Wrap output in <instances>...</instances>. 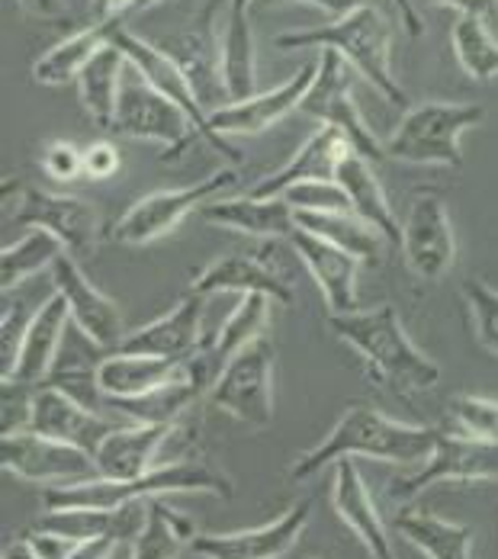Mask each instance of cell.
<instances>
[{"mask_svg": "<svg viewBox=\"0 0 498 559\" xmlns=\"http://www.w3.org/2000/svg\"><path fill=\"white\" fill-rule=\"evenodd\" d=\"M438 428L425 425H405L395 421L370 405H351L332 431L322 438V444L299 453L289 466L293 483H306L319 476L325 466L354 460V456H370L380 463H399V466H422L435 448H438Z\"/></svg>", "mask_w": 498, "mask_h": 559, "instance_id": "obj_1", "label": "cell"}, {"mask_svg": "<svg viewBox=\"0 0 498 559\" xmlns=\"http://www.w3.org/2000/svg\"><path fill=\"white\" fill-rule=\"evenodd\" d=\"M329 329L337 341L354 347L367 370L395 395H418L441 383V367L425 357L415 341L405 335L399 312L383 302L374 309H357L329 316Z\"/></svg>", "mask_w": 498, "mask_h": 559, "instance_id": "obj_2", "label": "cell"}, {"mask_svg": "<svg viewBox=\"0 0 498 559\" xmlns=\"http://www.w3.org/2000/svg\"><path fill=\"white\" fill-rule=\"evenodd\" d=\"M274 46L283 52L334 49L367 84H374V91H380L389 104H405V91L392 74V23L380 10V3L337 16L329 26L280 33Z\"/></svg>", "mask_w": 498, "mask_h": 559, "instance_id": "obj_3", "label": "cell"}, {"mask_svg": "<svg viewBox=\"0 0 498 559\" xmlns=\"http://www.w3.org/2000/svg\"><path fill=\"white\" fill-rule=\"evenodd\" d=\"M174 492H206V496H220L232 499V479L213 469L210 463L200 460H180V463H167L158 469H149L139 479H87V483H74V486H52L43 492V502L49 511L58 508H100V511H116L129 502H149V499H162Z\"/></svg>", "mask_w": 498, "mask_h": 559, "instance_id": "obj_4", "label": "cell"}, {"mask_svg": "<svg viewBox=\"0 0 498 559\" xmlns=\"http://www.w3.org/2000/svg\"><path fill=\"white\" fill-rule=\"evenodd\" d=\"M486 110L476 104H450V100H425L402 116L387 142V155L405 165H435V168H460L463 152L460 139L466 129L479 126Z\"/></svg>", "mask_w": 498, "mask_h": 559, "instance_id": "obj_5", "label": "cell"}, {"mask_svg": "<svg viewBox=\"0 0 498 559\" xmlns=\"http://www.w3.org/2000/svg\"><path fill=\"white\" fill-rule=\"evenodd\" d=\"M238 183V170L220 168L206 174L203 180L177 190H155L149 197H139L110 228V238L116 245L142 248L158 238L170 235L177 225L183 223L193 210H203L206 203L220 200V193L232 190Z\"/></svg>", "mask_w": 498, "mask_h": 559, "instance_id": "obj_6", "label": "cell"}, {"mask_svg": "<svg viewBox=\"0 0 498 559\" xmlns=\"http://www.w3.org/2000/svg\"><path fill=\"white\" fill-rule=\"evenodd\" d=\"M274 360L277 350L271 337H258L245 350H238L216 377L210 390V405L228 418L264 431L274 421Z\"/></svg>", "mask_w": 498, "mask_h": 559, "instance_id": "obj_7", "label": "cell"}, {"mask_svg": "<svg viewBox=\"0 0 498 559\" xmlns=\"http://www.w3.org/2000/svg\"><path fill=\"white\" fill-rule=\"evenodd\" d=\"M299 112L319 119L322 126H334L354 148V155L367 158L370 165L387 162V145L374 135V129L367 126L364 112L354 104V78H351V64L337 56L334 49H322L319 58V71L316 81L303 100Z\"/></svg>", "mask_w": 498, "mask_h": 559, "instance_id": "obj_8", "label": "cell"}, {"mask_svg": "<svg viewBox=\"0 0 498 559\" xmlns=\"http://www.w3.org/2000/svg\"><path fill=\"white\" fill-rule=\"evenodd\" d=\"M110 132L122 139H135V142L165 145L167 152L162 155V162H177L200 139L190 116L174 100H167L162 91H155L145 78L122 84L119 110H116Z\"/></svg>", "mask_w": 498, "mask_h": 559, "instance_id": "obj_9", "label": "cell"}, {"mask_svg": "<svg viewBox=\"0 0 498 559\" xmlns=\"http://www.w3.org/2000/svg\"><path fill=\"white\" fill-rule=\"evenodd\" d=\"M498 479V444L466 438L460 431L438 435L435 453L408 476L389 483L392 502H412L435 483H489Z\"/></svg>", "mask_w": 498, "mask_h": 559, "instance_id": "obj_10", "label": "cell"}, {"mask_svg": "<svg viewBox=\"0 0 498 559\" xmlns=\"http://www.w3.org/2000/svg\"><path fill=\"white\" fill-rule=\"evenodd\" d=\"M112 43L126 52L129 68H132L139 78H145L155 91H162L167 100H174L180 110L190 116V122L197 126L200 139H206L228 165H241V152H238L228 139H222L220 132L210 126V110H203V104H200L197 91L190 87L187 74H183L158 46H152V43H145V39H139V36H132L129 26L119 29V33L112 36Z\"/></svg>", "mask_w": 498, "mask_h": 559, "instance_id": "obj_11", "label": "cell"}, {"mask_svg": "<svg viewBox=\"0 0 498 559\" xmlns=\"http://www.w3.org/2000/svg\"><path fill=\"white\" fill-rule=\"evenodd\" d=\"M0 466L3 473L36 483V486H74L97 479V463L87 450L52 441L36 431H23L13 438H0Z\"/></svg>", "mask_w": 498, "mask_h": 559, "instance_id": "obj_12", "label": "cell"}, {"mask_svg": "<svg viewBox=\"0 0 498 559\" xmlns=\"http://www.w3.org/2000/svg\"><path fill=\"white\" fill-rule=\"evenodd\" d=\"M220 3L222 0H210L200 16L167 36L165 43L158 46L190 81V87L197 91L203 110H220V97H225L222 87V36H220Z\"/></svg>", "mask_w": 498, "mask_h": 559, "instance_id": "obj_13", "label": "cell"}, {"mask_svg": "<svg viewBox=\"0 0 498 559\" xmlns=\"http://www.w3.org/2000/svg\"><path fill=\"white\" fill-rule=\"evenodd\" d=\"M402 258L422 283H438L456 264V235L438 193H422L412 200L402 223Z\"/></svg>", "mask_w": 498, "mask_h": 559, "instance_id": "obj_14", "label": "cell"}, {"mask_svg": "<svg viewBox=\"0 0 498 559\" xmlns=\"http://www.w3.org/2000/svg\"><path fill=\"white\" fill-rule=\"evenodd\" d=\"M13 223L26 228H46L64 245L68 254H91L100 241V213L84 197L52 193L43 187H23Z\"/></svg>", "mask_w": 498, "mask_h": 559, "instance_id": "obj_15", "label": "cell"}, {"mask_svg": "<svg viewBox=\"0 0 498 559\" xmlns=\"http://www.w3.org/2000/svg\"><path fill=\"white\" fill-rule=\"evenodd\" d=\"M309 518H312V502L303 499L261 527L228 531V534H197L190 554L200 559H280L299 544Z\"/></svg>", "mask_w": 498, "mask_h": 559, "instance_id": "obj_16", "label": "cell"}, {"mask_svg": "<svg viewBox=\"0 0 498 559\" xmlns=\"http://www.w3.org/2000/svg\"><path fill=\"white\" fill-rule=\"evenodd\" d=\"M52 286L56 293L68 302L71 322L78 325V332L87 337L94 347L104 350H116L122 344V312L116 306V299H110L104 289H97L87 274L81 271L74 254H61L52 267Z\"/></svg>", "mask_w": 498, "mask_h": 559, "instance_id": "obj_17", "label": "cell"}, {"mask_svg": "<svg viewBox=\"0 0 498 559\" xmlns=\"http://www.w3.org/2000/svg\"><path fill=\"white\" fill-rule=\"evenodd\" d=\"M316 71H319V61H309L293 78H286L283 84L264 91V94H254V97L238 100V104H222L220 110L210 112V126L220 132L222 139L268 132L271 126H277L280 119H286L289 112L303 107V100L316 81Z\"/></svg>", "mask_w": 498, "mask_h": 559, "instance_id": "obj_18", "label": "cell"}, {"mask_svg": "<svg viewBox=\"0 0 498 559\" xmlns=\"http://www.w3.org/2000/svg\"><path fill=\"white\" fill-rule=\"evenodd\" d=\"M190 293L197 296H216V293H238V296H268L277 306H293L296 302V289L286 277V271H280L277 264H271L261 254H225L220 261L206 264L197 280L190 283Z\"/></svg>", "mask_w": 498, "mask_h": 559, "instance_id": "obj_19", "label": "cell"}, {"mask_svg": "<svg viewBox=\"0 0 498 559\" xmlns=\"http://www.w3.org/2000/svg\"><path fill=\"white\" fill-rule=\"evenodd\" d=\"M33 431L46 435L52 441L71 444L78 450H87L91 456L107 441V435L116 431V421L104 418L100 412L81 405L68 392L56 386H39L36 390V408H33Z\"/></svg>", "mask_w": 498, "mask_h": 559, "instance_id": "obj_20", "label": "cell"}, {"mask_svg": "<svg viewBox=\"0 0 498 559\" xmlns=\"http://www.w3.org/2000/svg\"><path fill=\"white\" fill-rule=\"evenodd\" d=\"M206 341L203 335V296L187 293L167 316L129 332L116 350L122 354H145L165 360H187Z\"/></svg>", "mask_w": 498, "mask_h": 559, "instance_id": "obj_21", "label": "cell"}, {"mask_svg": "<svg viewBox=\"0 0 498 559\" xmlns=\"http://www.w3.org/2000/svg\"><path fill=\"white\" fill-rule=\"evenodd\" d=\"M354 155L351 142L334 129V126H322L316 129L303 145L299 152L283 165L280 170H274L271 177L258 180L251 187V197L258 200H274V197H283L289 187L296 183H309V180H337V170L344 165V158Z\"/></svg>", "mask_w": 498, "mask_h": 559, "instance_id": "obj_22", "label": "cell"}, {"mask_svg": "<svg viewBox=\"0 0 498 559\" xmlns=\"http://www.w3.org/2000/svg\"><path fill=\"white\" fill-rule=\"evenodd\" d=\"M289 245L316 280V286L329 306V316H344V312L360 309L357 306V271H360L357 258H351L347 251L334 248V245L303 231V228H296L289 235Z\"/></svg>", "mask_w": 498, "mask_h": 559, "instance_id": "obj_23", "label": "cell"}, {"mask_svg": "<svg viewBox=\"0 0 498 559\" xmlns=\"http://www.w3.org/2000/svg\"><path fill=\"white\" fill-rule=\"evenodd\" d=\"M332 504L334 511H337V518L360 537V544L367 547L370 559H399L387 524L380 518V508L374 502V492H370V486L360 476L354 460L334 463Z\"/></svg>", "mask_w": 498, "mask_h": 559, "instance_id": "obj_24", "label": "cell"}, {"mask_svg": "<svg viewBox=\"0 0 498 559\" xmlns=\"http://www.w3.org/2000/svg\"><path fill=\"white\" fill-rule=\"evenodd\" d=\"M177 425H116L107 441L94 453L97 473L104 479H139L152 469L155 453L162 450Z\"/></svg>", "mask_w": 498, "mask_h": 559, "instance_id": "obj_25", "label": "cell"}, {"mask_svg": "<svg viewBox=\"0 0 498 559\" xmlns=\"http://www.w3.org/2000/svg\"><path fill=\"white\" fill-rule=\"evenodd\" d=\"M71 322L68 302L52 293L29 319V329L23 335V347H20V360L10 380L29 383V386H43L46 377L56 370L58 364V347L64 341V329Z\"/></svg>", "mask_w": 498, "mask_h": 559, "instance_id": "obj_26", "label": "cell"}, {"mask_svg": "<svg viewBox=\"0 0 498 559\" xmlns=\"http://www.w3.org/2000/svg\"><path fill=\"white\" fill-rule=\"evenodd\" d=\"M203 223L220 225L238 235H251V238H289L296 231V213L293 206L274 197V200H258V197H238V200H213L200 210Z\"/></svg>", "mask_w": 498, "mask_h": 559, "instance_id": "obj_27", "label": "cell"}, {"mask_svg": "<svg viewBox=\"0 0 498 559\" xmlns=\"http://www.w3.org/2000/svg\"><path fill=\"white\" fill-rule=\"evenodd\" d=\"M126 26L129 23H87L84 29L71 33L68 39L56 43L46 56L33 61V81L43 87H61L68 81H78L81 71L87 68V61L100 49H107L112 36Z\"/></svg>", "mask_w": 498, "mask_h": 559, "instance_id": "obj_28", "label": "cell"}, {"mask_svg": "<svg viewBox=\"0 0 498 559\" xmlns=\"http://www.w3.org/2000/svg\"><path fill=\"white\" fill-rule=\"evenodd\" d=\"M183 360H165V357H145V354H122L112 350L97 364V383L107 402L119 399H139L145 392L170 383L180 373Z\"/></svg>", "mask_w": 498, "mask_h": 559, "instance_id": "obj_29", "label": "cell"}, {"mask_svg": "<svg viewBox=\"0 0 498 559\" xmlns=\"http://www.w3.org/2000/svg\"><path fill=\"white\" fill-rule=\"evenodd\" d=\"M395 531L428 559H473L476 531L470 524L443 521L428 508H399Z\"/></svg>", "mask_w": 498, "mask_h": 559, "instance_id": "obj_30", "label": "cell"}, {"mask_svg": "<svg viewBox=\"0 0 498 559\" xmlns=\"http://www.w3.org/2000/svg\"><path fill=\"white\" fill-rule=\"evenodd\" d=\"M337 183L344 187L354 216H360L367 225H374L389 245H402V225L395 219L392 206H389L387 190L377 177L374 165L360 155H347L344 165L337 170Z\"/></svg>", "mask_w": 498, "mask_h": 559, "instance_id": "obj_31", "label": "cell"}, {"mask_svg": "<svg viewBox=\"0 0 498 559\" xmlns=\"http://www.w3.org/2000/svg\"><path fill=\"white\" fill-rule=\"evenodd\" d=\"M258 81V52L248 23V10H232L225 0V26H222V87L225 100L238 104L254 97Z\"/></svg>", "mask_w": 498, "mask_h": 559, "instance_id": "obj_32", "label": "cell"}, {"mask_svg": "<svg viewBox=\"0 0 498 559\" xmlns=\"http://www.w3.org/2000/svg\"><path fill=\"white\" fill-rule=\"evenodd\" d=\"M129 68L126 52L110 43L107 49H100L97 56L87 61V68L78 78L81 87V104L87 116L94 119V126L112 129V119L119 110V94H122V71Z\"/></svg>", "mask_w": 498, "mask_h": 559, "instance_id": "obj_33", "label": "cell"}, {"mask_svg": "<svg viewBox=\"0 0 498 559\" xmlns=\"http://www.w3.org/2000/svg\"><path fill=\"white\" fill-rule=\"evenodd\" d=\"M296 228L347 251L360 264L377 267L383 254V235L354 213H296Z\"/></svg>", "mask_w": 498, "mask_h": 559, "instance_id": "obj_34", "label": "cell"}, {"mask_svg": "<svg viewBox=\"0 0 498 559\" xmlns=\"http://www.w3.org/2000/svg\"><path fill=\"white\" fill-rule=\"evenodd\" d=\"M197 537V527L190 518L174 511L162 499L149 502V524L132 540L126 559H177Z\"/></svg>", "mask_w": 498, "mask_h": 559, "instance_id": "obj_35", "label": "cell"}, {"mask_svg": "<svg viewBox=\"0 0 498 559\" xmlns=\"http://www.w3.org/2000/svg\"><path fill=\"white\" fill-rule=\"evenodd\" d=\"M64 254V245L46 228H29L16 245H3L0 251V289L10 293L33 280L43 271H52L56 261Z\"/></svg>", "mask_w": 498, "mask_h": 559, "instance_id": "obj_36", "label": "cell"}, {"mask_svg": "<svg viewBox=\"0 0 498 559\" xmlns=\"http://www.w3.org/2000/svg\"><path fill=\"white\" fill-rule=\"evenodd\" d=\"M271 325V299L268 296H241V302L228 312V319L222 322L216 335H206V347L213 350L216 364L225 367L238 350H245L248 344H254L258 337H264Z\"/></svg>", "mask_w": 498, "mask_h": 559, "instance_id": "obj_37", "label": "cell"}, {"mask_svg": "<svg viewBox=\"0 0 498 559\" xmlns=\"http://www.w3.org/2000/svg\"><path fill=\"white\" fill-rule=\"evenodd\" d=\"M450 46L466 78L489 84L498 81V39L493 36L486 20L476 16H456L450 29Z\"/></svg>", "mask_w": 498, "mask_h": 559, "instance_id": "obj_38", "label": "cell"}, {"mask_svg": "<svg viewBox=\"0 0 498 559\" xmlns=\"http://www.w3.org/2000/svg\"><path fill=\"white\" fill-rule=\"evenodd\" d=\"M450 421L460 435L498 444V402L486 395H453L450 399Z\"/></svg>", "mask_w": 498, "mask_h": 559, "instance_id": "obj_39", "label": "cell"}, {"mask_svg": "<svg viewBox=\"0 0 498 559\" xmlns=\"http://www.w3.org/2000/svg\"><path fill=\"white\" fill-rule=\"evenodd\" d=\"M460 293L473 319V335L489 354L498 357V289L483 280H466Z\"/></svg>", "mask_w": 498, "mask_h": 559, "instance_id": "obj_40", "label": "cell"}, {"mask_svg": "<svg viewBox=\"0 0 498 559\" xmlns=\"http://www.w3.org/2000/svg\"><path fill=\"white\" fill-rule=\"evenodd\" d=\"M293 213H354L344 187L337 180H309L296 183L283 193Z\"/></svg>", "mask_w": 498, "mask_h": 559, "instance_id": "obj_41", "label": "cell"}, {"mask_svg": "<svg viewBox=\"0 0 498 559\" xmlns=\"http://www.w3.org/2000/svg\"><path fill=\"white\" fill-rule=\"evenodd\" d=\"M36 390L20 380H3L0 386V431L3 438L33 431V408H36Z\"/></svg>", "mask_w": 498, "mask_h": 559, "instance_id": "obj_42", "label": "cell"}, {"mask_svg": "<svg viewBox=\"0 0 498 559\" xmlns=\"http://www.w3.org/2000/svg\"><path fill=\"white\" fill-rule=\"evenodd\" d=\"M33 319V316H29ZM29 319L23 312V302H16L13 309H3V322H0V380H10L20 360V347H23V335L29 329Z\"/></svg>", "mask_w": 498, "mask_h": 559, "instance_id": "obj_43", "label": "cell"}, {"mask_svg": "<svg viewBox=\"0 0 498 559\" xmlns=\"http://www.w3.org/2000/svg\"><path fill=\"white\" fill-rule=\"evenodd\" d=\"M39 165L52 180H61V183L78 180V177H84V148H78L74 142H64V139H52L43 145Z\"/></svg>", "mask_w": 498, "mask_h": 559, "instance_id": "obj_44", "label": "cell"}, {"mask_svg": "<svg viewBox=\"0 0 498 559\" xmlns=\"http://www.w3.org/2000/svg\"><path fill=\"white\" fill-rule=\"evenodd\" d=\"M122 168L119 148L112 142H91L84 148V177L87 180H110Z\"/></svg>", "mask_w": 498, "mask_h": 559, "instance_id": "obj_45", "label": "cell"}, {"mask_svg": "<svg viewBox=\"0 0 498 559\" xmlns=\"http://www.w3.org/2000/svg\"><path fill=\"white\" fill-rule=\"evenodd\" d=\"M26 540H29V547L36 550V557L39 559H71L74 557V550L81 547L78 540H71V537H64V534H56V531H46V527H33V531H26Z\"/></svg>", "mask_w": 498, "mask_h": 559, "instance_id": "obj_46", "label": "cell"}, {"mask_svg": "<svg viewBox=\"0 0 498 559\" xmlns=\"http://www.w3.org/2000/svg\"><path fill=\"white\" fill-rule=\"evenodd\" d=\"M139 0H91V23H129Z\"/></svg>", "mask_w": 498, "mask_h": 559, "instance_id": "obj_47", "label": "cell"}, {"mask_svg": "<svg viewBox=\"0 0 498 559\" xmlns=\"http://www.w3.org/2000/svg\"><path fill=\"white\" fill-rule=\"evenodd\" d=\"M277 3H309V7H319L325 13H332L334 20L337 16H347L360 7H370V3H380V0H258L254 7H277Z\"/></svg>", "mask_w": 498, "mask_h": 559, "instance_id": "obj_48", "label": "cell"}, {"mask_svg": "<svg viewBox=\"0 0 498 559\" xmlns=\"http://www.w3.org/2000/svg\"><path fill=\"white\" fill-rule=\"evenodd\" d=\"M431 3L453 7L460 16H476V20H486V23H493L498 16V0H431Z\"/></svg>", "mask_w": 498, "mask_h": 559, "instance_id": "obj_49", "label": "cell"}, {"mask_svg": "<svg viewBox=\"0 0 498 559\" xmlns=\"http://www.w3.org/2000/svg\"><path fill=\"white\" fill-rule=\"evenodd\" d=\"M23 7V13H29L33 20H46V23H56L68 16V3L64 0H16Z\"/></svg>", "mask_w": 498, "mask_h": 559, "instance_id": "obj_50", "label": "cell"}, {"mask_svg": "<svg viewBox=\"0 0 498 559\" xmlns=\"http://www.w3.org/2000/svg\"><path fill=\"white\" fill-rule=\"evenodd\" d=\"M389 3H392V10L399 13L402 29H405L412 39H422V36H425V23H422V16H418L415 3H412V0H389Z\"/></svg>", "mask_w": 498, "mask_h": 559, "instance_id": "obj_51", "label": "cell"}, {"mask_svg": "<svg viewBox=\"0 0 498 559\" xmlns=\"http://www.w3.org/2000/svg\"><path fill=\"white\" fill-rule=\"evenodd\" d=\"M0 559H39V557H36V550L29 547L26 534H16L13 540H7V547H3V557Z\"/></svg>", "mask_w": 498, "mask_h": 559, "instance_id": "obj_52", "label": "cell"}, {"mask_svg": "<svg viewBox=\"0 0 498 559\" xmlns=\"http://www.w3.org/2000/svg\"><path fill=\"white\" fill-rule=\"evenodd\" d=\"M162 3H167V0H139V3H135V13L155 10V7H162ZM135 13H132V16H135Z\"/></svg>", "mask_w": 498, "mask_h": 559, "instance_id": "obj_53", "label": "cell"}, {"mask_svg": "<svg viewBox=\"0 0 498 559\" xmlns=\"http://www.w3.org/2000/svg\"><path fill=\"white\" fill-rule=\"evenodd\" d=\"M254 3H258V0H228V7H232V10H251Z\"/></svg>", "mask_w": 498, "mask_h": 559, "instance_id": "obj_54", "label": "cell"}, {"mask_svg": "<svg viewBox=\"0 0 498 559\" xmlns=\"http://www.w3.org/2000/svg\"><path fill=\"white\" fill-rule=\"evenodd\" d=\"M312 559H316V557H312Z\"/></svg>", "mask_w": 498, "mask_h": 559, "instance_id": "obj_55", "label": "cell"}]
</instances>
